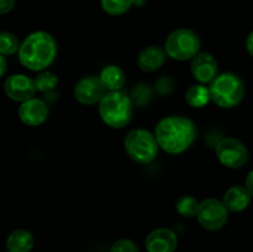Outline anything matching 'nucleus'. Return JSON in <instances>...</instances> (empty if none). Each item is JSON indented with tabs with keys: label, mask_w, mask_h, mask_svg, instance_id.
<instances>
[{
	"label": "nucleus",
	"mask_w": 253,
	"mask_h": 252,
	"mask_svg": "<svg viewBox=\"0 0 253 252\" xmlns=\"http://www.w3.org/2000/svg\"><path fill=\"white\" fill-rule=\"evenodd\" d=\"M195 126L184 116H168L156 126V138L161 148L170 155L184 152L195 140Z\"/></svg>",
	"instance_id": "1"
},
{
	"label": "nucleus",
	"mask_w": 253,
	"mask_h": 252,
	"mask_svg": "<svg viewBox=\"0 0 253 252\" xmlns=\"http://www.w3.org/2000/svg\"><path fill=\"white\" fill-rule=\"evenodd\" d=\"M57 54L53 37L44 31H36L25 39L19 49V59L31 71H42L51 66Z\"/></svg>",
	"instance_id": "2"
},
{
	"label": "nucleus",
	"mask_w": 253,
	"mask_h": 252,
	"mask_svg": "<svg viewBox=\"0 0 253 252\" xmlns=\"http://www.w3.org/2000/svg\"><path fill=\"white\" fill-rule=\"evenodd\" d=\"M99 113L104 123L110 127H125L132 116V101L124 91H109L99 103Z\"/></svg>",
	"instance_id": "3"
},
{
	"label": "nucleus",
	"mask_w": 253,
	"mask_h": 252,
	"mask_svg": "<svg viewBox=\"0 0 253 252\" xmlns=\"http://www.w3.org/2000/svg\"><path fill=\"white\" fill-rule=\"evenodd\" d=\"M210 98L217 106L224 109L239 105L245 96V85L239 76L222 73L210 83Z\"/></svg>",
	"instance_id": "4"
},
{
	"label": "nucleus",
	"mask_w": 253,
	"mask_h": 252,
	"mask_svg": "<svg viewBox=\"0 0 253 252\" xmlns=\"http://www.w3.org/2000/svg\"><path fill=\"white\" fill-rule=\"evenodd\" d=\"M125 150L133 161L142 165L151 163L158 153L157 138L155 135L143 128L130 131L125 138Z\"/></svg>",
	"instance_id": "5"
},
{
	"label": "nucleus",
	"mask_w": 253,
	"mask_h": 252,
	"mask_svg": "<svg viewBox=\"0 0 253 252\" xmlns=\"http://www.w3.org/2000/svg\"><path fill=\"white\" fill-rule=\"evenodd\" d=\"M200 49L199 36L189 29H178L167 37L165 51L168 57L177 61L194 58Z\"/></svg>",
	"instance_id": "6"
},
{
	"label": "nucleus",
	"mask_w": 253,
	"mask_h": 252,
	"mask_svg": "<svg viewBox=\"0 0 253 252\" xmlns=\"http://www.w3.org/2000/svg\"><path fill=\"white\" fill-rule=\"evenodd\" d=\"M216 157L227 168H241L249 160V151L240 140L225 137L216 145Z\"/></svg>",
	"instance_id": "7"
},
{
	"label": "nucleus",
	"mask_w": 253,
	"mask_h": 252,
	"mask_svg": "<svg viewBox=\"0 0 253 252\" xmlns=\"http://www.w3.org/2000/svg\"><path fill=\"white\" fill-rule=\"evenodd\" d=\"M227 211L229 210L226 209L224 203L214 199V198H210V199L200 203L197 217L199 220V224L204 229L215 231V230L224 227V225L226 224L227 217H229Z\"/></svg>",
	"instance_id": "8"
},
{
	"label": "nucleus",
	"mask_w": 253,
	"mask_h": 252,
	"mask_svg": "<svg viewBox=\"0 0 253 252\" xmlns=\"http://www.w3.org/2000/svg\"><path fill=\"white\" fill-rule=\"evenodd\" d=\"M105 94V86L101 83L100 78L95 76L84 77L74 88V96L84 105H93L98 101L100 103Z\"/></svg>",
	"instance_id": "9"
},
{
	"label": "nucleus",
	"mask_w": 253,
	"mask_h": 252,
	"mask_svg": "<svg viewBox=\"0 0 253 252\" xmlns=\"http://www.w3.org/2000/svg\"><path fill=\"white\" fill-rule=\"evenodd\" d=\"M4 90L10 99L24 103L34 98L37 89L34 79L25 74H14L5 81Z\"/></svg>",
	"instance_id": "10"
},
{
	"label": "nucleus",
	"mask_w": 253,
	"mask_h": 252,
	"mask_svg": "<svg viewBox=\"0 0 253 252\" xmlns=\"http://www.w3.org/2000/svg\"><path fill=\"white\" fill-rule=\"evenodd\" d=\"M192 74L198 82L200 83H209L212 82L217 76V61L212 54L203 52L198 53L193 58L192 66Z\"/></svg>",
	"instance_id": "11"
},
{
	"label": "nucleus",
	"mask_w": 253,
	"mask_h": 252,
	"mask_svg": "<svg viewBox=\"0 0 253 252\" xmlns=\"http://www.w3.org/2000/svg\"><path fill=\"white\" fill-rule=\"evenodd\" d=\"M147 252H174L177 249L178 239L174 231L170 229H156L146 239Z\"/></svg>",
	"instance_id": "12"
},
{
	"label": "nucleus",
	"mask_w": 253,
	"mask_h": 252,
	"mask_svg": "<svg viewBox=\"0 0 253 252\" xmlns=\"http://www.w3.org/2000/svg\"><path fill=\"white\" fill-rule=\"evenodd\" d=\"M19 116L29 126H39L48 118V108L41 99L32 98L24 101L19 108Z\"/></svg>",
	"instance_id": "13"
},
{
	"label": "nucleus",
	"mask_w": 253,
	"mask_h": 252,
	"mask_svg": "<svg viewBox=\"0 0 253 252\" xmlns=\"http://www.w3.org/2000/svg\"><path fill=\"white\" fill-rule=\"evenodd\" d=\"M250 202H251V194L246 187L242 185H232L225 192L222 198V203L226 209L232 212L244 211L250 205Z\"/></svg>",
	"instance_id": "14"
},
{
	"label": "nucleus",
	"mask_w": 253,
	"mask_h": 252,
	"mask_svg": "<svg viewBox=\"0 0 253 252\" xmlns=\"http://www.w3.org/2000/svg\"><path fill=\"white\" fill-rule=\"evenodd\" d=\"M167 53L160 46H148L140 52L137 64L142 71L155 72L165 64Z\"/></svg>",
	"instance_id": "15"
},
{
	"label": "nucleus",
	"mask_w": 253,
	"mask_h": 252,
	"mask_svg": "<svg viewBox=\"0 0 253 252\" xmlns=\"http://www.w3.org/2000/svg\"><path fill=\"white\" fill-rule=\"evenodd\" d=\"M34 236L27 230L19 229L9 235L6 249L10 252H30L34 247Z\"/></svg>",
	"instance_id": "16"
},
{
	"label": "nucleus",
	"mask_w": 253,
	"mask_h": 252,
	"mask_svg": "<svg viewBox=\"0 0 253 252\" xmlns=\"http://www.w3.org/2000/svg\"><path fill=\"white\" fill-rule=\"evenodd\" d=\"M99 78H100L105 89L110 91L121 90V88L125 84V73L120 67L114 66V64L104 67Z\"/></svg>",
	"instance_id": "17"
},
{
	"label": "nucleus",
	"mask_w": 253,
	"mask_h": 252,
	"mask_svg": "<svg viewBox=\"0 0 253 252\" xmlns=\"http://www.w3.org/2000/svg\"><path fill=\"white\" fill-rule=\"evenodd\" d=\"M185 100L193 108H203L211 100L209 88L202 84L190 86L185 93Z\"/></svg>",
	"instance_id": "18"
},
{
	"label": "nucleus",
	"mask_w": 253,
	"mask_h": 252,
	"mask_svg": "<svg viewBox=\"0 0 253 252\" xmlns=\"http://www.w3.org/2000/svg\"><path fill=\"white\" fill-rule=\"evenodd\" d=\"M104 11L111 16H119L130 10L136 0H100Z\"/></svg>",
	"instance_id": "19"
},
{
	"label": "nucleus",
	"mask_w": 253,
	"mask_h": 252,
	"mask_svg": "<svg viewBox=\"0 0 253 252\" xmlns=\"http://www.w3.org/2000/svg\"><path fill=\"white\" fill-rule=\"evenodd\" d=\"M199 205L200 203L195 198L190 197V195H182L175 203V209L182 216L193 217L197 216Z\"/></svg>",
	"instance_id": "20"
},
{
	"label": "nucleus",
	"mask_w": 253,
	"mask_h": 252,
	"mask_svg": "<svg viewBox=\"0 0 253 252\" xmlns=\"http://www.w3.org/2000/svg\"><path fill=\"white\" fill-rule=\"evenodd\" d=\"M58 84V77L53 72H42L35 78V85L39 91L42 93H48L52 91Z\"/></svg>",
	"instance_id": "21"
},
{
	"label": "nucleus",
	"mask_w": 253,
	"mask_h": 252,
	"mask_svg": "<svg viewBox=\"0 0 253 252\" xmlns=\"http://www.w3.org/2000/svg\"><path fill=\"white\" fill-rule=\"evenodd\" d=\"M20 49L19 40L10 32H0V54L11 56Z\"/></svg>",
	"instance_id": "22"
},
{
	"label": "nucleus",
	"mask_w": 253,
	"mask_h": 252,
	"mask_svg": "<svg viewBox=\"0 0 253 252\" xmlns=\"http://www.w3.org/2000/svg\"><path fill=\"white\" fill-rule=\"evenodd\" d=\"M109 252H140L138 247L132 240L130 239H121L114 242Z\"/></svg>",
	"instance_id": "23"
},
{
	"label": "nucleus",
	"mask_w": 253,
	"mask_h": 252,
	"mask_svg": "<svg viewBox=\"0 0 253 252\" xmlns=\"http://www.w3.org/2000/svg\"><path fill=\"white\" fill-rule=\"evenodd\" d=\"M15 6V0H0V15L7 14Z\"/></svg>",
	"instance_id": "24"
},
{
	"label": "nucleus",
	"mask_w": 253,
	"mask_h": 252,
	"mask_svg": "<svg viewBox=\"0 0 253 252\" xmlns=\"http://www.w3.org/2000/svg\"><path fill=\"white\" fill-rule=\"evenodd\" d=\"M245 187H246V189L249 190V193L251 194V197H253V170H251V172L249 173V175H247Z\"/></svg>",
	"instance_id": "25"
},
{
	"label": "nucleus",
	"mask_w": 253,
	"mask_h": 252,
	"mask_svg": "<svg viewBox=\"0 0 253 252\" xmlns=\"http://www.w3.org/2000/svg\"><path fill=\"white\" fill-rule=\"evenodd\" d=\"M246 48H247V51H249V53L253 57V31L249 35V37H247Z\"/></svg>",
	"instance_id": "26"
},
{
	"label": "nucleus",
	"mask_w": 253,
	"mask_h": 252,
	"mask_svg": "<svg viewBox=\"0 0 253 252\" xmlns=\"http://www.w3.org/2000/svg\"><path fill=\"white\" fill-rule=\"evenodd\" d=\"M5 71H6V61H5L4 56L0 54V77H2Z\"/></svg>",
	"instance_id": "27"
},
{
	"label": "nucleus",
	"mask_w": 253,
	"mask_h": 252,
	"mask_svg": "<svg viewBox=\"0 0 253 252\" xmlns=\"http://www.w3.org/2000/svg\"><path fill=\"white\" fill-rule=\"evenodd\" d=\"M7 252H10V251H7Z\"/></svg>",
	"instance_id": "28"
}]
</instances>
